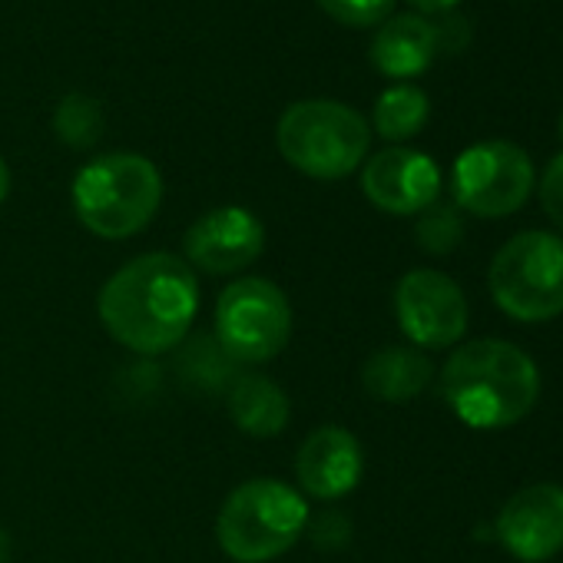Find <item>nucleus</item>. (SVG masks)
Masks as SVG:
<instances>
[{
    "label": "nucleus",
    "mask_w": 563,
    "mask_h": 563,
    "mask_svg": "<svg viewBox=\"0 0 563 563\" xmlns=\"http://www.w3.org/2000/svg\"><path fill=\"white\" fill-rule=\"evenodd\" d=\"M309 527L306 497L275 477L239 484L216 520L219 547L235 563H268L289 553Z\"/></svg>",
    "instance_id": "nucleus-4"
},
{
    "label": "nucleus",
    "mask_w": 563,
    "mask_h": 563,
    "mask_svg": "<svg viewBox=\"0 0 563 563\" xmlns=\"http://www.w3.org/2000/svg\"><path fill=\"white\" fill-rule=\"evenodd\" d=\"M265 249L262 222L239 206H222L199 216L186 232V255L196 268L232 275L252 265Z\"/></svg>",
    "instance_id": "nucleus-12"
},
{
    "label": "nucleus",
    "mask_w": 563,
    "mask_h": 563,
    "mask_svg": "<svg viewBox=\"0 0 563 563\" xmlns=\"http://www.w3.org/2000/svg\"><path fill=\"white\" fill-rule=\"evenodd\" d=\"M560 140H563V113H560Z\"/></svg>",
    "instance_id": "nucleus-26"
},
{
    "label": "nucleus",
    "mask_w": 563,
    "mask_h": 563,
    "mask_svg": "<svg viewBox=\"0 0 563 563\" xmlns=\"http://www.w3.org/2000/svg\"><path fill=\"white\" fill-rule=\"evenodd\" d=\"M54 130L67 146L90 150L103 133V110H100V103L93 97L70 93V97L60 100V107L54 113Z\"/></svg>",
    "instance_id": "nucleus-18"
},
{
    "label": "nucleus",
    "mask_w": 563,
    "mask_h": 563,
    "mask_svg": "<svg viewBox=\"0 0 563 563\" xmlns=\"http://www.w3.org/2000/svg\"><path fill=\"white\" fill-rule=\"evenodd\" d=\"M159 206L163 176L136 153L97 156L74 179L77 219L100 239H130L143 232Z\"/></svg>",
    "instance_id": "nucleus-3"
},
{
    "label": "nucleus",
    "mask_w": 563,
    "mask_h": 563,
    "mask_svg": "<svg viewBox=\"0 0 563 563\" xmlns=\"http://www.w3.org/2000/svg\"><path fill=\"white\" fill-rule=\"evenodd\" d=\"M438 51V24L421 14H395L378 27L368 57L378 74L391 80H411L434 64Z\"/></svg>",
    "instance_id": "nucleus-14"
},
{
    "label": "nucleus",
    "mask_w": 563,
    "mask_h": 563,
    "mask_svg": "<svg viewBox=\"0 0 563 563\" xmlns=\"http://www.w3.org/2000/svg\"><path fill=\"white\" fill-rule=\"evenodd\" d=\"M8 192H11V169H8L4 156H0V202L8 199Z\"/></svg>",
    "instance_id": "nucleus-24"
},
{
    "label": "nucleus",
    "mask_w": 563,
    "mask_h": 563,
    "mask_svg": "<svg viewBox=\"0 0 563 563\" xmlns=\"http://www.w3.org/2000/svg\"><path fill=\"white\" fill-rule=\"evenodd\" d=\"M448 408L474 431H500L527 418L540 398V372L504 339H477L451 352L441 372Z\"/></svg>",
    "instance_id": "nucleus-2"
},
{
    "label": "nucleus",
    "mask_w": 563,
    "mask_h": 563,
    "mask_svg": "<svg viewBox=\"0 0 563 563\" xmlns=\"http://www.w3.org/2000/svg\"><path fill=\"white\" fill-rule=\"evenodd\" d=\"M278 153L312 179H342L355 173L372 146L368 120L335 100L292 103L275 130Z\"/></svg>",
    "instance_id": "nucleus-5"
},
{
    "label": "nucleus",
    "mask_w": 563,
    "mask_h": 563,
    "mask_svg": "<svg viewBox=\"0 0 563 563\" xmlns=\"http://www.w3.org/2000/svg\"><path fill=\"white\" fill-rule=\"evenodd\" d=\"M365 454L352 431L325 424L312 431L296 454V477L306 494L319 500H339L352 494L362 481Z\"/></svg>",
    "instance_id": "nucleus-13"
},
{
    "label": "nucleus",
    "mask_w": 563,
    "mask_h": 563,
    "mask_svg": "<svg viewBox=\"0 0 563 563\" xmlns=\"http://www.w3.org/2000/svg\"><path fill=\"white\" fill-rule=\"evenodd\" d=\"M8 553H11V543H8V533L0 530V563H8Z\"/></svg>",
    "instance_id": "nucleus-25"
},
{
    "label": "nucleus",
    "mask_w": 563,
    "mask_h": 563,
    "mask_svg": "<svg viewBox=\"0 0 563 563\" xmlns=\"http://www.w3.org/2000/svg\"><path fill=\"white\" fill-rule=\"evenodd\" d=\"M487 289L514 322L533 325L563 316V235L527 229L507 239L490 258Z\"/></svg>",
    "instance_id": "nucleus-6"
},
{
    "label": "nucleus",
    "mask_w": 563,
    "mask_h": 563,
    "mask_svg": "<svg viewBox=\"0 0 563 563\" xmlns=\"http://www.w3.org/2000/svg\"><path fill=\"white\" fill-rule=\"evenodd\" d=\"M349 537H352V523L345 517H339V514H325L316 523V543L319 547H342Z\"/></svg>",
    "instance_id": "nucleus-22"
},
{
    "label": "nucleus",
    "mask_w": 563,
    "mask_h": 563,
    "mask_svg": "<svg viewBox=\"0 0 563 563\" xmlns=\"http://www.w3.org/2000/svg\"><path fill=\"white\" fill-rule=\"evenodd\" d=\"M497 540L520 563H543L563 550V487L530 484L507 497L494 523Z\"/></svg>",
    "instance_id": "nucleus-10"
},
{
    "label": "nucleus",
    "mask_w": 563,
    "mask_h": 563,
    "mask_svg": "<svg viewBox=\"0 0 563 563\" xmlns=\"http://www.w3.org/2000/svg\"><path fill=\"white\" fill-rule=\"evenodd\" d=\"M451 189L457 209L477 219H507L533 192V163L510 140H481L454 159Z\"/></svg>",
    "instance_id": "nucleus-8"
},
{
    "label": "nucleus",
    "mask_w": 563,
    "mask_h": 563,
    "mask_svg": "<svg viewBox=\"0 0 563 563\" xmlns=\"http://www.w3.org/2000/svg\"><path fill=\"white\" fill-rule=\"evenodd\" d=\"M219 349L242 365H262L289 345L292 306L275 282L249 275L219 296L216 306Z\"/></svg>",
    "instance_id": "nucleus-7"
},
{
    "label": "nucleus",
    "mask_w": 563,
    "mask_h": 563,
    "mask_svg": "<svg viewBox=\"0 0 563 563\" xmlns=\"http://www.w3.org/2000/svg\"><path fill=\"white\" fill-rule=\"evenodd\" d=\"M229 415L242 434L275 438L289 424V398L262 375H242L229 391Z\"/></svg>",
    "instance_id": "nucleus-16"
},
{
    "label": "nucleus",
    "mask_w": 563,
    "mask_h": 563,
    "mask_svg": "<svg viewBox=\"0 0 563 563\" xmlns=\"http://www.w3.org/2000/svg\"><path fill=\"white\" fill-rule=\"evenodd\" d=\"M428 117H431L428 93L411 84H398L388 87L375 103V133L388 143H405L424 130Z\"/></svg>",
    "instance_id": "nucleus-17"
},
{
    "label": "nucleus",
    "mask_w": 563,
    "mask_h": 563,
    "mask_svg": "<svg viewBox=\"0 0 563 563\" xmlns=\"http://www.w3.org/2000/svg\"><path fill=\"white\" fill-rule=\"evenodd\" d=\"M362 192L388 216H418L441 196L438 163L408 146H388L375 153L362 169Z\"/></svg>",
    "instance_id": "nucleus-11"
},
{
    "label": "nucleus",
    "mask_w": 563,
    "mask_h": 563,
    "mask_svg": "<svg viewBox=\"0 0 563 563\" xmlns=\"http://www.w3.org/2000/svg\"><path fill=\"white\" fill-rule=\"evenodd\" d=\"M316 4L339 24L345 27H382L391 11H395V0H316Z\"/></svg>",
    "instance_id": "nucleus-20"
},
{
    "label": "nucleus",
    "mask_w": 563,
    "mask_h": 563,
    "mask_svg": "<svg viewBox=\"0 0 563 563\" xmlns=\"http://www.w3.org/2000/svg\"><path fill=\"white\" fill-rule=\"evenodd\" d=\"M395 316L415 349H451L467 332L461 286L434 268H411L395 289Z\"/></svg>",
    "instance_id": "nucleus-9"
},
{
    "label": "nucleus",
    "mask_w": 563,
    "mask_h": 563,
    "mask_svg": "<svg viewBox=\"0 0 563 563\" xmlns=\"http://www.w3.org/2000/svg\"><path fill=\"white\" fill-rule=\"evenodd\" d=\"M418 225H415V235H418V245L431 255H448L461 245L464 239V219H461V209L451 206V202H434L428 206L424 212H418Z\"/></svg>",
    "instance_id": "nucleus-19"
},
{
    "label": "nucleus",
    "mask_w": 563,
    "mask_h": 563,
    "mask_svg": "<svg viewBox=\"0 0 563 563\" xmlns=\"http://www.w3.org/2000/svg\"><path fill=\"white\" fill-rule=\"evenodd\" d=\"M199 282L192 268L169 252H146L126 262L100 289L103 329L136 355L176 349L196 319Z\"/></svg>",
    "instance_id": "nucleus-1"
},
{
    "label": "nucleus",
    "mask_w": 563,
    "mask_h": 563,
    "mask_svg": "<svg viewBox=\"0 0 563 563\" xmlns=\"http://www.w3.org/2000/svg\"><path fill=\"white\" fill-rule=\"evenodd\" d=\"M408 4H415L421 14H448L461 4V0H408Z\"/></svg>",
    "instance_id": "nucleus-23"
},
{
    "label": "nucleus",
    "mask_w": 563,
    "mask_h": 563,
    "mask_svg": "<svg viewBox=\"0 0 563 563\" xmlns=\"http://www.w3.org/2000/svg\"><path fill=\"white\" fill-rule=\"evenodd\" d=\"M431 378H434V365L415 345L378 349L362 368L365 391L388 405H405V401L418 398L431 385Z\"/></svg>",
    "instance_id": "nucleus-15"
},
{
    "label": "nucleus",
    "mask_w": 563,
    "mask_h": 563,
    "mask_svg": "<svg viewBox=\"0 0 563 563\" xmlns=\"http://www.w3.org/2000/svg\"><path fill=\"white\" fill-rule=\"evenodd\" d=\"M540 206H543V212L550 216V222L563 232V153H556L550 163H547V169H543V176H540Z\"/></svg>",
    "instance_id": "nucleus-21"
}]
</instances>
